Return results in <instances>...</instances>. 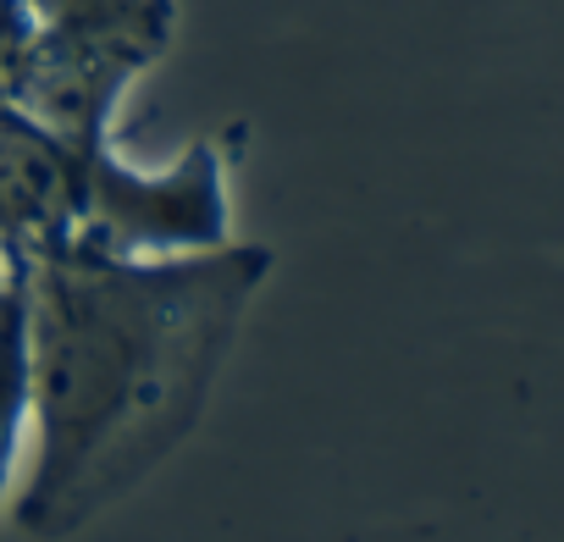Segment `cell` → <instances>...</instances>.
<instances>
[{"instance_id": "obj_1", "label": "cell", "mask_w": 564, "mask_h": 542, "mask_svg": "<svg viewBox=\"0 0 564 542\" xmlns=\"http://www.w3.org/2000/svg\"><path fill=\"white\" fill-rule=\"evenodd\" d=\"M249 278L232 265L155 271L133 289H106L84 311L78 355L62 410V437L73 498L111 492L117 481L150 470L155 454L194 421L199 393L232 338Z\"/></svg>"}]
</instances>
